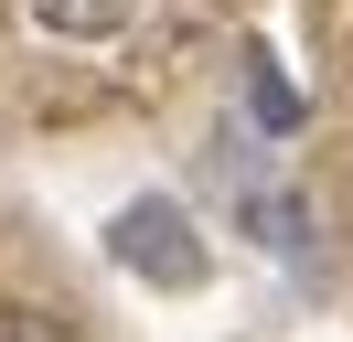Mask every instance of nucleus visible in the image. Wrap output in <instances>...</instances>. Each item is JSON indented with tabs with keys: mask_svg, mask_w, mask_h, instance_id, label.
Masks as SVG:
<instances>
[{
	"mask_svg": "<svg viewBox=\"0 0 353 342\" xmlns=\"http://www.w3.org/2000/svg\"><path fill=\"white\" fill-rule=\"evenodd\" d=\"M32 11V32H54V43H118L139 21V0H22Z\"/></svg>",
	"mask_w": 353,
	"mask_h": 342,
	"instance_id": "3",
	"label": "nucleus"
},
{
	"mask_svg": "<svg viewBox=\"0 0 353 342\" xmlns=\"http://www.w3.org/2000/svg\"><path fill=\"white\" fill-rule=\"evenodd\" d=\"M108 256L139 278V289H203V235H193V214L172 203V192H139V203H118L108 214Z\"/></svg>",
	"mask_w": 353,
	"mask_h": 342,
	"instance_id": "1",
	"label": "nucleus"
},
{
	"mask_svg": "<svg viewBox=\"0 0 353 342\" xmlns=\"http://www.w3.org/2000/svg\"><path fill=\"white\" fill-rule=\"evenodd\" d=\"M246 225H257V246L279 256V268L321 278V203H310L300 182H268V192H246Z\"/></svg>",
	"mask_w": 353,
	"mask_h": 342,
	"instance_id": "2",
	"label": "nucleus"
},
{
	"mask_svg": "<svg viewBox=\"0 0 353 342\" xmlns=\"http://www.w3.org/2000/svg\"><path fill=\"white\" fill-rule=\"evenodd\" d=\"M0 342H75V321L43 299H0Z\"/></svg>",
	"mask_w": 353,
	"mask_h": 342,
	"instance_id": "5",
	"label": "nucleus"
},
{
	"mask_svg": "<svg viewBox=\"0 0 353 342\" xmlns=\"http://www.w3.org/2000/svg\"><path fill=\"white\" fill-rule=\"evenodd\" d=\"M246 118H257V128H279V139L310 118V107H300V86L279 75V54H246Z\"/></svg>",
	"mask_w": 353,
	"mask_h": 342,
	"instance_id": "4",
	"label": "nucleus"
}]
</instances>
